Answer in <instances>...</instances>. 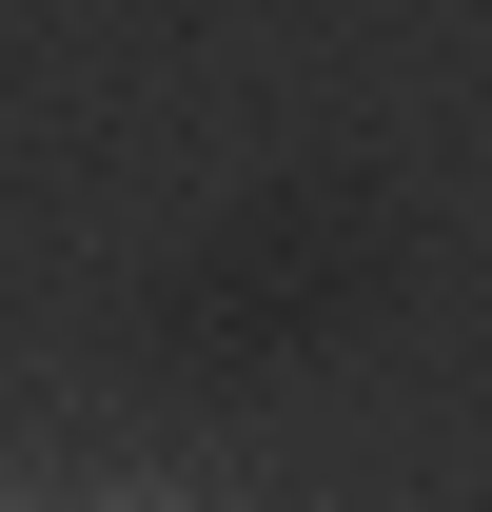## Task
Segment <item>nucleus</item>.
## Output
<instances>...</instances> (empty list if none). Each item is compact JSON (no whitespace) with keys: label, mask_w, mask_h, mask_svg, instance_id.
<instances>
[{"label":"nucleus","mask_w":492,"mask_h":512,"mask_svg":"<svg viewBox=\"0 0 492 512\" xmlns=\"http://www.w3.org/2000/svg\"><path fill=\"white\" fill-rule=\"evenodd\" d=\"M79 512H197V493H158V473H119V493H79Z\"/></svg>","instance_id":"1"},{"label":"nucleus","mask_w":492,"mask_h":512,"mask_svg":"<svg viewBox=\"0 0 492 512\" xmlns=\"http://www.w3.org/2000/svg\"><path fill=\"white\" fill-rule=\"evenodd\" d=\"M0 512H40V493H20V473H0Z\"/></svg>","instance_id":"2"}]
</instances>
